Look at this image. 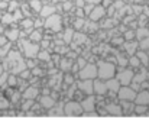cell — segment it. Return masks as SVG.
<instances>
[{
	"label": "cell",
	"mask_w": 149,
	"mask_h": 126,
	"mask_svg": "<svg viewBox=\"0 0 149 126\" xmlns=\"http://www.w3.org/2000/svg\"><path fill=\"white\" fill-rule=\"evenodd\" d=\"M41 26H44V20H39V19L33 20V29H39Z\"/></svg>",
	"instance_id": "obj_49"
},
{
	"label": "cell",
	"mask_w": 149,
	"mask_h": 126,
	"mask_svg": "<svg viewBox=\"0 0 149 126\" xmlns=\"http://www.w3.org/2000/svg\"><path fill=\"white\" fill-rule=\"evenodd\" d=\"M135 54H136V57L139 58V61H141V64H142V65H148V62H149V57H148V54H146L145 51L139 49V51H136Z\"/></svg>",
	"instance_id": "obj_26"
},
{
	"label": "cell",
	"mask_w": 149,
	"mask_h": 126,
	"mask_svg": "<svg viewBox=\"0 0 149 126\" xmlns=\"http://www.w3.org/2000/svg\"><path fill=\"white\" fill-rule=\"evenodd\" d=\"M148 6H149V0H148ZM148 9H149V7H148Z\"/></svg>",
	"instance_id": "obj_60"
},
{
	"label": "cell",
	"mask_w": 149,
	"mask_h": 126,
	"mask_svg": "<svg viewBox=\"0 0 149 126\" xmlns=\"http://www.w3.org/2000/svg\"><path fill=\"white\" fill-rule=\"evenodd\" d=\"M97 78L100 80H109L116 76V65L111 61H99L97 64Z\"/></svg>",
	"instance_id": "obj_1"
},
{
	"label": "cell",
	"mask_w": 149,
	"mask_h": 126,
	"mask_svg": "<svg viewBox=\"0 0 149 126\" xmlns=\"http://www.w3.org/2000/svg\"><path fill=\"white\" fill-rule=\"evenodd\" d=\"M145 80H146V70H142L141 73H138V74H133V78H132V83L141 84V83H143Z\"/></svg>",
	"instance_id": "obj_25"
},
{
	"label": "cell",
	"mask_w": 149,
	"mask_h": 126,
	"mask_svg": "<svg viewBox=\"0 0 149 126\" xmlns=\"http://www.w3.org/2000/svg\"><path fill=\"white\" fill-rule=\"evenodd\" d=\"M116 96L119 97V100H129V102H133L135 100V96H136V91L130 87V85H120Z\"/></svg>",
	"instance_id": "obj_7"
},
{
	"label": "cell",
	"mask_w": 149,
	"mask_h": 126,
	"mask_svg": "<svg viewBox=\"0 0 149 126\" xmlns=\"http://www.w3.org/2000/svg\"><path fill=\"white\" fill-rule=\"evenodd\" d=\"M28 38L32 42H41L42 41V29H32V32L28 35Z\"/></svg>",
	"instance_id": "obj_23"
},
{
	"label": "cell",
	"mask_w": 149,
	"mask_h": 126,
	"mask_svg": "<svg viewBox=\"0 0 149 126\" xmlns=\"http://www.w3.org/2000/svg\"><path fill=\"white\" fill-rule=\"evenodd\" d=\"M7 62L12 64V65H10V70H12L13 74H19L20 71H23V70L26 68L25 61L22 60L20 54L16 52V51H10V52H9V55H7Z\"/></svg>",
	"instance_id": "obj_2"
},
{
	"label": "cell",
	"mask_w": 149,
	"mask_h": 126,
	"mask_svg": "<svg viewBox=\"0 0 149 126\" xmlns=\"http://www.w3.org/2000/svg\"><path fill=\"white\" fill-rule=\"evenodd\" d=\"M133 113H135V115H139V116L148 115V106H143V104H136V106H135V109H133Z\"/></svg>",
	"instance_id": "obj_29"
},
{
	"label": "cell",
	"mask_w": 149,
	"mask_h": 126,
	"mask_svg": "<svg viewBox=\"0 0 149 126\" xmlns=\"http://www.w3.org/2000/svg\"><path fill=\"white\" fill-rule=\"evenodd\" d=\"M29 3H23L22 4V7H20V10H22V13H23V18H29L31 16V12H29Z\"/></svg>",
	"instance_id": "obj_39"
},
{
	"label": "cell",
	"mask_w": 149,
	"mask_h": 126,
	"mask_svg": "<svg viewBox=\"0 0 149 126\" xmlns=\"http://www.w3.org/2000/svg\"><path fill=\"white\" fill-rule=\"evenodd\" d=\"M20 26L23 28L25 35H29V34L32 32V29H33V19H31V18H23V19L20 20Z\"/></svg>",
	"instance_id": "obj_17"
},
{
	"label": "cell",
	"mask_w": 149,
	"mask_h": 126,
	"mask_svg": "<svg viewBox=\"0 0 149 126\" xmlns=\"http://www.w3.org/2000/svg\"><path fill=\"white\" fill-rule=\"evenodd\" d=\"M113 45H120L122 42H123V38H116V39H113Z\"/></svg>",
	"instance_id": "obj_53"
},
{
	"label": "cell",
	"mask_w": 149,
	"mask_h": 126,
	"mask_svg": "<svg viewBox=\"0 0 149 126\" xmlns=\"http://www.w3.org/2000/svg\"><path fill=\"white\" fill-rule=\"evenodd\" d=\"M93 7H94V3H86V4L83 6V12H84V16H88V15H90V12L93 10Z\"/></svg>",
	"instance_id": "obj_38"
},
{
	"label": "cell",
	"mask_w": 149,
	"mask_h": 126,
	"mask_svg": "<svg viewBox=\"0 0 149 126\" xmlns=\"http://www.w3.org/2000/svg\"><path fill=\"white\" fill-rule=\"evenodd\" d=\"M71 7H72V3H71L70 0H65V1H64V4H62V9H64L65 12H68Z\"/></svg>",
	"instance_id": "obj_46"
},
{
	"label": "cell",
	"mask_w": 149,
	"mask_h": 126,
	"mask_svg": "<svg viewBox=\"0 0 149 126\" xmlns=\"http://www.w3.org/2000/svg\"><path fill=\"white\" fill-rule=\"evenodd\" d=\"M111 1H114V0H111Z\"/></svg>",
	"instance_id": "obj_61"
},
{
	"label": "cell",
	"mask_w": 149,
	"mask_h": 126,
	"mask_svg": "<svg viewBox=\"0 0 149 126\" xmlns=\"http://www.w3.org/2000/svg\"><path fill=\"white\" fill-rule=\"evenodd\" d=\"M0 34H3V26L0 25Z\"/></svg>",
	"instance_id": "obj_56"
},
{
	"label": "cell",
	"mask_w": 149,
	"mask_h": 126,
	"mask_svg": "<svg viewBox=\"0 0 149 126\" xmlns=\"http://www.w3.org/2000/svg\"><path fill=\"white\" fill-rule=\"evenodd\" d=\"M132 19H135V18H133V16H127V18H125V23H129Z\"/></svg>",
	"instance_id": "obj_54"
},
{
	"label": "cell",
	"mask_w": 149,
	"mask_h": 126,
	"mask_svg": "<svg viewBox=\"0 0 149 126\" xmlns=\"http://www.w3.org/2000/svg\"><path fill=\"white\" fill-rule=\"evenodd\" d=\"M29 7H31L33 12L39 13V10H41V7H42V0H29Z\"/></svg>",
	"instance_id": "obj_31"
},
{
	"label": "cell",
	"mask_w": 149,
	"mask_h": 126,
	"mask_svg": "<svg viewBox=\"0 0 149 126\" xmlns=\"http://www.w3.org/2000/svg\"><path fill=\"white\" fill-rule=\"evenodd\" d=\"M138 48H141L142 51H146V49H149V36L143 38V39H141V42L138 43Z\"/></svg>",
	"instance_id": "obj_36"
},
{
	"label": "cell",
	"mask_w": 149,
	"mask_h": 126,
	"mask_svg": "<svg viewBox=\"0 0 149 126\" xmlns=\"http://www.w3.org/2000/svg\"><path fill=\"white\" fill-rule=\"evenodd\" d=\"M44 26H45L47 29H49L51 32H54V34L59 32V31L62 29V18H61V15H58V13L55 12V13H52L51 16L45 18Z\"/></svg>",
	"instance_id": "obj_3"
},
{
	"label": "cell",
	"mask_w": 149,
	"mask_h": 126,
	"mask_svg": "<svg viewBox=\"0 0 149 126\" xmlns=\"http://www.w3.org/2000/svg\"><path fill=\"white\" fill-rule=\"evenodd\" d=\"M106 16V7L103 6V4H94V7H93V10L90 12V15H88V18H90V20L91 22H97L100 19H103Z\"/></svg>",
	"instance_id": "obj_10"
},
{
	"label": "cell",
	"mask_w": 149,
	"mask_h": 126,
	"mask_svg": "<svg viewBox=\"0 0 149 126\" xmlns=\"http://www.w3.org/2000/svg\"><path fill=\"white\" fill-rule=\"evenodd\" d=\"M1 1H6V3H7V1H10V0H1Z\"/></svg>",
	"instance_id": "obj_59"
},
{
	"label": "cell",
	"mask_w": 149,
	"mask_h": 126,
	"mask_svg": "<svg viewBox=\"0 0 149 126\" xmlns=\"http://www.w3.org/2000/svg\"><path fill=\"white\" fill-rule=\"evenodd\" d=\"M122 102V115H133V102H129V100H120Z\"/></svg>",
	"instance_id": "obj_18"
},
{
	"label": "cell",
	"mask_w": 149,
	"mask_h": 126,
	"mask_svg": "<svg viewBox=\"0 0 149 126\" xmlns=\"http://www.w3.org/2000/svg\"><path fill=\"white\" fill-rule=\"evenodd\" d=\"M41 46H42V49H48L49 48V41H47V39L41 41Z\"/></svg>",
	"instance_id": "obj_51"
},
{
	"label": "cell",
	"mask_w": 149,
	"mask_h": 126,
	"mask_svg": "<svg viewBox=\"0 0 149 126\" xmlns=\"http://www.w3.org/2000/svg\"><path fill=\"white\" fill-rule=\"evenodd\" d=\"M106 87H107V93H110V96H114L117 93L119 87H120V83H119L117 78L111 77V78L106 80Z\"/></svg>",
	"instance_id": "obj_15"
},
{
	"label": "cell",
	"mask_w": 149,
	"mask_h": 126,
	"mask_svg": "<svg viewBox=\"0 0 149 126\" xmlns=\"http://www.w3.org/2000/svg\"><path fill=\"white\" fill-rule=\"evenodd\" d=\"M116 57H117V62H119L120 67H126L127 65V58L122 57V54H116Z\"/></svg>",
	"instance_id": "obj_41"
},
{
	"label": "cell",
	"mask_w": 149,
	"mask_h": 126,
	"mask_svg": "<svg viewBox=\"0 0 149 126\" xmlns=\"http://www.w3.org/2000/svg\"><path fill=\"white\" fill-rule=\"evenodd\" d=\"M20 42V48H22V52L25 54L26 58H36L38 52H39V45L36 42H32L29 39H22Z\"/></svg>",
	"instance_id": "obj_4"
},
{
	"label": "cell",
	"mask_w": 149,
	"mask_h": 126,
	"mask_svg": "<svg viewBox=\"0 0 149 126\" xmlns=\"http://www.w3.org/2000/svg\"><path fill=\"white\" fill-rule=\"evenodd\" d=\"M129 1H130V3H135V4H141L143 0H129Z\"/></svg>",
	"instance_id": "obj_55"
},
{
	"label": "cell",
	"mask_w": 149,
	"mask_h": 126,
	"mask_svg": "<svg viewBox=\"0 0 149 126\" xmlns=\"http://www.w3.org/2000/svg\"><path fill=\"white\" fill-rule=\"evenodd\" d=\"M7 106H9V102H7V99H6V97H0V107H3V109H7Z\"/></svg>",
	"instance_id": "obj_48"
},
{
	"label": "cell",
	"mask_w": 149,
	"mask_h": 126,
	"mask_svg": "<svg viewBox=\"0 0 149 126\" xmlns=\"http://www.w3.org/2000/svg\"><path fill=\"white\" fill-rule=\"evenodd\" d=\"M15 20H13V16H12V13H4L3 16H1V25H10V23H13Z\"/></svg>",
	"instance_id": "obj_33"
},
{
	"label": "cell",
	"mask_w": 149,
	"mask_h": 126,
	"mask_svg": "<svg viewBox=\"0 0 149 126\" xmlns=\"http://www.w3.org/2000/svg\"><path fill=\"white\" fill-rule=\"evenodd\" d=\"M127 65H130V68H141L142 67V64H141V61H139V58L133 54V55H130L129 58H127Z\"/></svg>",
	"instance_id": "obj_24"
},
{
	"label": "cell",
	"mask_w": 149,
	"mask_h": 126,
	"mask_svg": "<svg viewBox=\"0 0 149 126\" xmlns=\"http://www.w3.org/2000/svg\"><path fill=\"white\" fill-rule=\"evenodd\" d=\"M148 65H149V62H148Z\"/></svg>",
	"instance_id": "obj_62"
},
{
	"label": "cell",
	"mask_w": 149,
	"mask_h": 126,
	"mask_svg": "<svg viewBox=\"0 0 149 126\" xmlns=\"http://www.w3.org/2000/svg\"><path fill=\"white\" fill-rule=\"evenodd\" d=\"M84 25H86V19H84V18H77V19L74 20V28H75L77 31H78V29H83Z\"/></svg>",
	"instance_id": "obj_35"
},
{
	"label": "cell",
	"mask_w": 149,
	"mask_h": 126,
	"mask_svg": "<svg viewBox=\"0 0 149 126\" xmlns=\"http://www.w3.org/2000/svg\"><path fill=\"white\" fill-rule=\"evenodd\" d=\"M32 106H33V100H29V99H26V103L23 104V107H22V109H23L25 112H28V110H29Z\"/></svg>",
	"instance_id": "obj_43"
},
{
	"label": "cell",
	"mask_w": 149,
	"mask_h": 126,
	"mask_svg": "<svg viewBox=\"0 0 149 126\" xmlns=\"http://www.w3.org/2000/svg\"><path fill=\"white\" fill-rule=\"evenodd\" d=\"M39 96V88L35 87V85H28L23 91V99H29V100H35L36 97Z\"/></svg>",
	"instance_id": "obj_16"
},
{
	"label": "cell",
	"mask_w": 149,
	"mask_h": 126,
	"mask_svg": "<svg viewBox=\"0 0 149 126\" xmlns=\"http://www.w3.org/2000/svg\"><path fill=\"white\" fill-rule=\"evenodd\" d=\"M71 65H72V61L67 57V58H62L61 61H59V68L62 70V71H70L71 70Z\"/></svg>",
	"instance_id": "obj_27"
},
{
	"label": "cell",
	"mask_w": 149,
	"mask_h": 126,
	"mask_svg": "<svg viewBox=\"0 0 149 126\" xmlns=\"http://www.w3.org/2000/svg\"><path fill=\"white\" fill-rule=\"evenodd\" d=\"M55 103H56V100H55L52 96H49V94H42V96L39 97V106H42L44 109L54 107Z\"/></svg>",
	"instance_id": "obj_14"
},
{
	"label": "cell",
	"mask_w": 149,
	"mask_h": 126,
	"mask_svg": "<svg viewBox=\"0 0 149 126\" xmlns=\"http://www.w3.org/2000/svg\"><path fill=\"white\" fill-rule=\"evenodd\" d=\"M80 104L83 107V112H86V113L94 112L96 110V97H94V94H88L86 99H83L80 102Z\"/></svg>",
	"instance_id": "obj_8"
},
{
	"label": "cell",
	"mask_w": 149,
	"mask_h": 126,
	"mask_svg": "<svg viewBox=\"0 0 149 126\" xmlns=\"http://www.w3.org/2000/svg\"><path fill=\"white\" fill-rule=\"evenodd\" d=\"M16 1H19V3H20V1H25V0H16Z\"/></svg>",
	"instance_id": "obj_58"
},
{
	"label": "cell",
	"mask_w": 149,
	"mask_h": 126,
	"mask_svg": "<svg viewBox=\"0 0 149 126\" xmlns=\"http://www.w3.org/2000/svg\"><path fill=\"white\" fill-rule=\"evenodd\" d=\"M123 49L127 52V55L130 57V55H133L135 52H136V49H138V42L135 41H127L123 43Z\"/></svg>",
	"instance_id": "obj_19"
},
{
	"label": "cell",
	"mask_w": 149,
	"mask_h": 126,
	"mask_svg": "<svg viewBox=\"0 0 149 126\" xmlns=\"http://www.w3.org/2000/svg\"><path fill=\"white\" fill-rule=\"evenodd\" d=\"M4 35H6V38L9 39L10 42H15L19 39V36H20V31L19 29H9V31H6L4 32Z\"/></svg>",
	"instance_id": "obj_22"
},
{
	"label": "cell",
	"mask_w": 149,
	"mask_h": 126,
	"mask_svg": "<svg viewBox=\"0 0 149 126\" xmlns=\"http://www.w3.org/2000/svg\"><path fill=\"white\" fill-rule=\"evenodd\" d=\"M19 1H16V0H10V1H7V7H9V13H12L13 10H16V9H19Z\"/></svg>",
	"instance_id": "obj_37"
},
{
	"label": "cell",
	"mask_w": 149,
	"mask_h": 126,
	"mask_svg": "<svg viewBox=\"0 0 149 126\" xmlns=\"http://www.w3.org/2000/svg\"><path fill=\"white\" fill-rule=\"evenodd\" d=\"M116 78L119 80L120 85H130L132 78H133V70H132V68H125V70H122V71L117 74Z\"/></svg>",
	"instance_id": "obj_9"
},
{
	"label": "cell",
	"mask_w": 149,
	"mask_h": 126,
	"mask_svg": "<svg viewBox=\"0 0 149 126\" xmlns=\"http://www.w3.org/2000/svg\"><path fill=\"white\" fill-rule=\"evenodd\" d=\"M106 110H107V115H113V116H122V107L111 103V104H107L106 106Z\"/></svg>",
	"instance_id": "obj_21"
},
{
	"label": "cell",
	"mask_w": 149,
	"mask_h": 126,
	"mask_svg": "<svg viewBox=\"0 0 149 126\" xmlns=\"http://www.w3.org/2000/svg\"><path fill=\"white\" fill-rule=\"evenodd\" d=\"M70 84H74V78H72L71 74H67L65 78H64V85L67 87V85H70Z\"/></svg>",
	"instance_id": "obj_42"
},
{
	"label": "cell",
	"mask_w": 149,
	"mask_h": 126,
	"mask_svg": "<svg viewBox=\"0 0 149 126\" xmlns=\"http://www.w3.org/2000/svg\"><path fill=\"white\" fill-rule=\"evenodd\" d=\"M1 73H3V68H1V65H0V74H1Z\"/></svg>",
	"instance_id": "obj_57"
},
{
	"label": "cell",
	"mask_w": 149,
	"mask_h": 126,
	"mask_svg": "<svg viewBox=\"0 0 149 126\" xmlns=\"http://www.w3.org/2000/svg\"><path fill=\"white\" fill-rule=\"evenodd\" d=\"M7 83H9V85H16V84H17V78H16V76H15V74L9 76V78H7Z\"/></svg>",
	"instance_id": "obj_44"
},
{
	"label": "cell",
	"mask_w": 149,
	"mask_h": 126,
	"mask_svg": "<svg viewBox=\"0 0 149 126\" xmlns=\"http://www.w3.org/2000/svg\"><path fill=\"white\" fill-rule=\"evenodd\" d=\"M93 93L96 96H104V94H107L106 81L104 80H100V78H94L93 80Z\"/></svg>",
	"instance_id": "obj_11"
},
{
	"label": "cell",
	"mask_w": 149,
	"mask_h": 126,
	"mask_svg": "<svg viewBox=\"0 0 149 126\" xmlns=\"http://www.w3.org/2000/svg\"><path fill=\"white\" fill-rule=\"evenodd\" d=\"M77 87H78V90L81 91V93H84V94H94L93 93V80H80L78 83H77Z\"/></svg>",
	"instance_id": "obj_12"
},
{
	"label": "cell",
	"mask_w": 149,
	"mask_h": 126,
	"mask_svg": "<svg viewBox=\"0 0 149 126\" xmlns=\"http://www.w3.org/2000/svg\"><path fill=\"white\" fill-rule=\"evenodd\" d=\"M72 36H74V29H71V28L65 29V32H64V35H62L64 43H71V41H72Z\"/></svg>",
	"instance_id": "obj_30"
},
{
	"label": "cell",
	"mask_w": 149,
	"mask_h": 126,
	"mask_svg": "<svg viewBox=\"0 0 149 126\" xmlns=\"http://www.w3.org/2000/svg\"><path fill=\"white\" fill-rule=\"evenodd\" d=\"M132 38H135V31H127V32H125V39L132 41Z\"/></svg>",
	"instance_id": "obj_45"
},
{
	"label": "cell",
	"mask_w": 149,
	"mask_h": 126,
	"mask_svg": "<svg viewBox=\"0 0 149 126\" xmlns=\"http://www.w3.org/2000/svg\"><path fill=\"white\" fill-rule=\"evenodd\" d=\"M55 12H56V7H55L54 4H47V6H42V7H41L39 15H41L42 18H48V16H51V15L55 13Z\"/></svg>",
	"instance_id": "obj_20"
},
{
	"label": "cell",
	"mask_w": 149,
	"mask_h": 126,
	"mask_svg": "<svg viewBox=\"0 0 149 126\" xmlns=\"http://www.w3.org/2000/svg\"><path fill=\"white\" fill-rule=\"evenodd\" d=\"M100 4H103L104 7H107V6L111 4V0H100Z\"/></svg>",
	"instance_id": "obj_52"
},
{
	"label": "cell",
	"mask_w": 149,
	"mask_h": 126,
	"mask_svg": "<svg viewBox=\"0 0 149 126\" xmlns=\"http://www.w3.org/2000/svg\"><path fill=\"white\" fill-rule=\"evenodd\" d=\"M12 16H13V20H15V22H20V20L23 19V13H22L20 7L16 9V10H13V12H12Z\"/></svg>",
	"instance_id": "obj_34"
},
{
	"label": "cell",
	"mask_w": 149,
	"mask_h": 126,
	"mask_svg": "<svg viewBox=\"0 0 149 126\" xmlns=\"http://www.w3.org/2000/svg\"><path fill=\"white\" fill-rule=\"evenodd\" d=\"M19 76H20L23 80H29V78L32 77V71H31L29 68H25L23 71H20V73H19Z\"/></svg>",
	"instance_id": "obj_40"
},
{
	"label": "cell",
	"mask_w": 149,
	"mask_h": 126,
	"mask_svg": "<svg viewBox=\"0 0 149 126\" xmlns=\"http://www.w3.org/2000/svg\"><path fill=\"white\" fill-rule=\"evenodd\" d=\"M135 36L141 41V39H143V38H146V36H149V29L148 28H143V26H141L136 32H135Z\"/></svg>",
	"instance_id": "obj_28"
},
{
	"label": "cell",
	"mask_w": 149,
	"mask_h": 126,
	"mask_svg": "<svg viewBox=\"0 0 149 126\" xmlns=\"http://www.w3.org/2000/svg\"><path fill=\"white\" fill-rule=\"evenodd\" d=\"M78 78L80 80H94V78H97V65L94 62H87L83 68H80Z\"/></svg>",
	"instance_id": "obj_5"
},
{
	"label": "cell",
	"mask_w": 149,
	"mask_h": 126,
	"mask_svg": "<svg viewBox=\"0 0 149 126\" xmlns=\"http://www.w3.org/2000/svg\"><path fill=\"white\" fill-rule=\"evenodd\" d=\"M142 9H143V6H141V4H135L132 10H133V13H138V15H139V13H142Z\"/></svg>",
	"instance_id": "obj_50"
},
{
	"label": "cell",
	"mask_w": 149,
	"mask_h": 126,
	"mask_svg": "<svg viewBox=\"0 0 149 126\" xmlns=\"http://www.w3.org/2000/svg\"><path fill=\"white\" fill-rule=\"evenodd\" d=\"M64 110V115L65 116H81L83 115V107L78 102H74V100H70L64 104L62 107Z\"/></svg>",
	"instance_id": "obj_6"
},
{
	"label": "cell",
	"mask_w": 149,
	"mask_h": 126,
	"mask_svg": "<svg viewBox=\"0 0 149 126\" xmlns=\"http://www.w3.org/2000/svg\"><path fill=\"white\" fill-rule=\"evenodd\" d=\"M135 104H143V106H149V90H142L139 93H136L135 96V100H133Z\"/></svg>",
	"instance_id": "obj_13"
},
{
	"label": "cell",
	"mask_w": 149,
	"mask_h": 126,
	"mask_svg": "<svg viewBox=\"0 0 149 126\" xmlns=\"http://www.w3.org/2000/svg\"><path fill=\"white\" fill-rule=\"evenodd\" d=\"M36 58H38V60H41V61H51V55L48 54V51H47V49L39 51V52H38V55H36Z\"/></svg>",
	"instance_id": "obj_32"
},
{
	"label": "cell",
	"mask_w": 149,
	"mask_h": 126,
	"mask_svg": "<svg viewBox=\"0 0 149 126\" xmlns=\"http://www.w3.org/2000/svg\"><path fill=\"white\" fill-rule=\"evenodd\" d=\"M75 62H77L78 68H83V67H84V65L87 64V61H86L84 58H81V57H80V58H77V61H75Z\"/></svg>",
	"instance_id": "obj_47"
}]
</instances>
